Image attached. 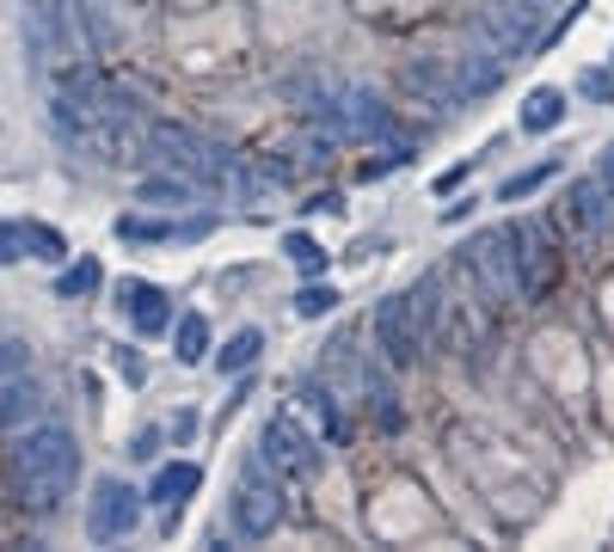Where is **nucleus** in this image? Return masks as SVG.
<instances>
[{
    "instance_id": "obj_22",
    "label": "nucleus",
    "mask_w": 614,
    "mask_h": 552,
    "mask_svg": "<svg viewBox=\"0 0 614 552\" xmlns=\"http://www.w3.org/2000/svg\"><path fill=\"white\" fill-rule=\"evenodd\" d=\"M25 258V233H19V221H0V264H19Z\"/></svg>"
},
{
    "instance_id": "obj_7",
    "label": "nucleus",
    "mask_w": 614,
    "mask_h": 552,
    "mask_svg": "<svg viewBox=\"0 0 614 552\" xmlns=\"http://www.w3.org/2000/svg\"><path fill=\"white\" fill-rule=\"evenodd\" d=\"M264 460H276L289 479H314V473H320V448L307 442L289 417H271V424H264Z\"/></svg>"
},
{
    "instance_id": "obj_19",
    "label": "nucleus",
    "mask_w": 614,
    "mask_h": 552,
    "mask_svg": "<svg viewBox=\"0 0 614 552\" xmlns=\"http://www.w3.org/2000/svg\"><path fill=\"white\" fill-rule=\"evenodd\" d=\"M283 252H289V258L302 264V271H320V264H326V252H320L314 240H307V233H289V240H283Z\"/></svg>"
},
{
    "instance_id": "obj_12",
    "label": "nucleus",
    "mask_w": 614,
    "mask_h": 552,
    "mask_svg": "<svg viewBox=\"0 0 614 552\" xmlns=\"http://www.w3.org/2000/svg\"><path fill=\"white\" fill-rule=\"evenodd\" d=\"M172 356H179V363H203V356H209V320H203V313H184V320L172 325Z\"/></svg>"
},
{
    "instance_id": "obj_16",
    "label": "nucleus",
    "mask_w": 614,
    "mask_h": 552,
    "mask_svg": "<svg viewBox=\"0 0 614 552\" xmlns=\"http://www.w3.org/2000/svg\"><path fill=\"white\" fill-rule=\"evenodd\" d=\"M553 179V166H535V172H516V179H504V191H498V203H522V197H535L541 184Z\"/></svg>"
},
{
    "instance_id": "obj_5",
    "label": "nucleus",
    "mask_w": 614,
    "mask_h": 552,
    "mask_svg": "<svg viewBox=\"0 0 614 552\" xmlns=\"http://www.w3.org/2000/svg\"><path fill=\"white\" fill-rule=\"evenodd\" d=\"M283 521V491L276 485H264L259 479V467L240 479V491H234V528H240L246 540H264Z\"/></svg>"
},
{
    "instance_id": "obj_4",
    "label": "nucleus",
    "mask_w": 614,
    "mask_h": 552,
    "mask_svg": "<svg viewBox=\"0 0 614 552\" xmlns=\"http://www.w3.org/2000/svg\"><path fill=\"white\" fill-rule=\"evenodd\" d=\"M375 344L387 350V363H394V368L418 363V350H424V325H418L412 295H387V301L375 307Z\"/></svg>"
},
{
    "instance_id": "obj_18",
    "label": "nucleus",
    "mask_w": 614,
    "mask_h": 552,
    "mask_svg": "<svg viewBox=\"0 0 614 552\" xmlns=\"http://www.w3.org/2000/svg\"><path fill=\"white\" fill-rule=\"evenodd\" d=\"M332 307H338V289H326V283L295 295V313H302V320H320V313H332Z\"/></svg>"
},
{
    "instance_id": "obj_25",
    "label": "nucleus",
    "mask_w": 614,
    "mask_h": 552,
    "mask_svg": "<svg viewBox=\"0 0 614 552\" xmlns=\"http://www.w3.org/2000/svg\"><path fill=\"white\" fill-rule=\"evenodd\" d=\"M596 179L609 184V197H614V148H602V160H596Z\"/></svg>"
},
{
    "instance_id": "obj_17",
    "label": "nucleus",
    "mask_w": 614,
    "mask_h": 552,
    "mask_svg": "<svg viewBox=\"0 0 614 552\" xmlns=\"http://www.w3.org/2000/svg\"><path fill=\"white\" fill-rule=\"evenodd\" d=\"M136 197L141 203H184V197H191V179H148Z\"/></svg>"
},
{
    "instance_id": "obj_21",
    "label": "nucleus",
    "mask_w": 614,
    "mask_h": 552,
    "mask_svg": "<svg viewBox=\"0 0 614 552\" xmlns=\"http://www.w3.org/2000/svg\"><path fill=\"white\" fill-rule=\"evenodd\" d=\"M578 92H583V99H596V105H614V80L602 74V68H590V74L578 80Z\"/></svg>"
},
{
    "instance_id": "obj_8",
    "label": "nucleus",
    "mask_w": 614,
    "mask_h": 552,
    "mask_svg": "<svg viewBox=\"0 0 614 552\" xmlns=\"http://www.w3.org/2000/svg\"><path fill=\"white\" fill-rule=\"evenodd\" d=\"M37 412H44V387L31 381L25 368L7 375V381H0V429H25Z\"/></svg>"
},
{
    "instance_id": "obj_23",
    "label": "nucleus",
    "mask_w": 614,
    "mask_h": 552,
    "mask_svg": "<svg viewBox=\"0 0 614 552\" xmlns=\"http://www.w3.org/2000/svg\"><path fill=\"white\" fill-rule=\"evenodd\" d=\"M123 240H172V228H160V221H117Z\"/></svg>"
},
{
    "instance_id": "obj_3",
    "label": "nucleus",
    "mask_w": 614,
    "mask_h": 552,
    "mask_svg": "<svg viewBox=\"0 0 614 552\" xmlns=\"http://www.w3.org/2000/svg\"><path fill=\"white\" fill-rule=\"evenodd\" d=\"M136 521H141V491H129L123 479H99L87 497V534L92 540H123V534H136Z\"/></svg>"
},
{
    "instance_id": "obj_1",
    "label": "nucleus",
    "mask_w": 614,
    "mask_h": 552,
    "mask_svg": "<svg viewBox=\"0 0 614 552\" xmlns=\"http://www.w3.org/2000/svg\"><path fill=\"white\" fill-rule=\"evenodd\" d=\"M75 473H80V442H75V429H61V424L25 429V442L13 448V485L37 516H56L68 504Z\"/></svg>"
},
{
    "instance_id": "obj_13",
    "label": "nucleus",
    "mask_w": 614,
    "mask_h": 552,
    "mask_svg": "<svg viewBox=\"0 0 614 552\" xmlns=\"http://www.w3.org/2000/svg\"><path fill=\"white\" fill-rule=\"evenodd\" d=\"M259 350H264V332H259V325H246V332H234L228 344H221L215 363H221V375H240V368L259 363Z\"/></svg>"
},
{
    "instance_id": "obj_20",
    "label": "nucleus",
    "mask_w": 614,
    "mask_h": 552,
    "mask_svg": "<svg viewBox=\"0 0 614 552\" xmlns=\"http://www.w3.org/2000/svg\"><path fill=\"white\" fill-rule=\"evenodd\" d=\"M25 363H31V344H19V337H0V381H7V375H19Z\"/></svg>"
},
{
    "instance_id": "obj_14",
    "label": "nucleus",
    "mask_w": 614,
    "mask_h": 552,
    "mask_svg": "<svg viewBox=\"0 0 614 552\" xmlns=\"http://www.w3.org/2000/svg\"><path fill=\"white\" fill-rule=\"evenodd\" d=\"M19 233H25V245H37V258H68V240L44 221H19Z\"/></svg>"
},
{
    "instance_id": "obj_9",
    "label": "nucleus",
    "mask_w": 614,
    "mask_h": 552,
    "mask_svg": "<svg viewBox=\"0 0 614 552\" xmlns=\"http://www.w3.org/2000/svg\"><path fill=\"white\" fill-rule=\"evenodd\" d=\"M197 485H203V467H197V460H172V467H160V473H154L148 504H160V509H179L184 497H197Z\"/></svg>"
},
{
    "instance_id": "obj_24",
    "label": "nucleus",
    "mask_w": 614,
    "mask_h": 552,
    "mask_svg": "<svg viewBox=\"0 0 614 552\" xmlns=\"http://www.w3.org/2000/svg\"><path fill=\"white\" fill-rule=\"evenodd\" d=\"M111 363H117V375H123V381H136V387H141V375H148L136 350H117V356H111Z\"/></svg>"
},
{
    "instance_id": "obj_6",
    "label": "nucleus",
    "mask_w": 614,
    "mask_h": 552,
    "mask_svg": "<svg viewBox=\"0 0 614 552\" xmlns=\"http://www.w3.org/2000/svg\"><path fill=\"white\" fill-rule=\"evenodd\" d=\"M117 307L129 313V325H136L141 337L172 332V301H167V289H154V283H141V276H123V283H117Z\"/></svg>"
},
{
    "instance_id": "obj_15",
    "label": "nucleus",
    "mask_w": 614,
    "mask_h": 552,
    "mask_svg": "<svg viewBox=\"0 0 614 552\" xmlns=\"http://www.w3.org/2000/svg\"><path fill=\"white\" fill-rule=\"evenodd\" d=\"M92 289H99V264H92V258H80L75 271H68V276L56 283V295H61V301H75V295H92Z\"/></svg>"
},
{
    "instance_id": "obj_11",
    "label": "nucleus",
    "mask_w": 614,
    "mask_h": 552,
    "mask_svg": "<svg viewBox=\"0 0 614 552\" xmlns=\"http://www.w3.org/2000/svg\"><path fill=\"white\" fill-rule=\"evenodd\" d=\"M571 215H578V228L596 233V228H609V221H614V203H602V184L583 179V184H571Z\"/></svg>"
},
{
    "instance_id": "obj_10",
    "label": "nucleus",
    "mask_w": 614,
    "mask_h": 552,
    "mask_svg": "<svg viewBox=\"0 0 614 552\" xmlns=\"http://www.w3.org/2000/svg\"><path fill=\"white\" fill-rule=\"evenodd\" d=\"M516 123L528 129V136H553V129L566 123V92H559V87H535L528 99H522V117Z\"/></svg>"
},
{
    "instance_id": "obj_2",
    "label": "nucleus",
    "mask_w": 614,
    "mask_h": 552,
    "mask_svg": "<svg viewBox=\"0 0 614 552\" xmlns=\"http://www.w3.org/2000/svg\"><path fill=\"white\" fill-rule=\"evenodd\" d=\"M148 141H154V153H160L167 166H179V179H191V184H221L234 172L228 153L215 148V141H203L197 129H184V123H154Z\"/></svg>"
},
{
    "instance_id": "obj_26",
    "label": "nucleus",
    "mask_w": 614,
    "mask_h": 552,
    "mask_svg": "<svg viewBox=\"0 0 614 552\" xmlns=\"http://www.w3.org/2000/svg\"><path fill=\"white\" fill-rule=\"evenodd\" d=\"M154 448H160V429H141V436H136V448H129V455H154Z\"/></svg>"
}]
</instances>
